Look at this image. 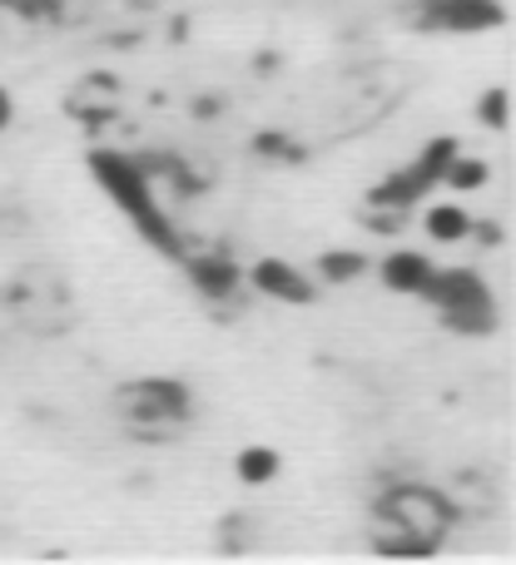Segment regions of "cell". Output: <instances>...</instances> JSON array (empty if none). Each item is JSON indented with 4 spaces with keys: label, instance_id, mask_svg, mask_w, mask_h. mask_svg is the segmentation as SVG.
Returning a JSON list of instances; mask_svg holds the SVG:
<instances>
[{
    "label": "cell",
    "instance_id": "obj_12",
    "mask_svg": "<svg viewBox=\"0 0 516 565\" xmlns=\"http://www.w3.org/2000/svg\"><path fill=\"white\" fill-rule=\"evenodd\" d=\"M278 471H283V461L273 447H244L234 457V477L244 487H268V481H278Z\"/></svg>",
    "mask_w": 516,
    "mask_h": 565
},
{
    "label": "cell",
    "instance_id": "obj_4",
    "mask_svg": "<svg viewBox=\"0 0 516 565\" xmlns=\"http://www.w3.org/2000/svg\"><path fill=\"white\" fill-rule=\"evenodd\" d=\"M372 521H392V526L442 546V536H447L452 521H457V507H452L447 491L428 487V481H392V487L378 491V501H372Z\"/></svg>",
    "mask_w": 516,
    "mask_h": 565
},
{
    "label": "cell",
    "instance_id": "obj_16",
    "mask_svg": "<svg viewBox=\"0 0 516 565\" xmlns=\"http://www.w3.org/2000/svg\"><path fill=\"white\" fill-rule=\"evenodd\" d=\"M477 125H487V129H507L512 125V95H507V85H497V89H487V95L477 99Z\"/></svg>",
    "mask_w": 516,
    "mask_h": 565
},
{
    "label": "cell",
    "instance_id": "obj_5",
    "mask_svg": "<svg viewBox=\"0 0 516 565\" xmlns=\"http://www.w3.org/2000/svg\"><path fill=\"white\" fill-rule=\"evenodd\" d=\"M408 25L422 35H482L507 25L502 0H418L408 6Z\"/></svg>",
    "mask_w": 516,
    "mask_h": 565
},
{
    "label": "cell",
    "instance_id": "obj_17",
    "mask_svg": "<svg viewBox=\"0 0 516 565\" xmlns=\"http://www.w3.org/2000/svg\"><path fill=\"white\" fill-rule=\"evenodd\" d=\"M10 125H15V99H10V89L0 85V135H6Z\"/></svg>",
    "mask_w": 516,
    "mask_h": 565
},
{
    "label": "cell",
    "instance_id": "obj_3",
    "mask_svg": "<svg viewBox=\"0 0 516 565\" xmlns=\"http://www.w3.org/2000/svg\"><path fill=\"white\" fill-rule=\"evenodd\" d=\"M422 302L438 308V318L462 338H487L497 332V298L477 268H432L428 288L418 292Z\"/></svg>",
    "mask_w": 516,
    "mask_h": 565
},
{
    "label": "cell",
    "instance_id": "obj_6",
    "mask_svg": "<svg viewBox=\"0 0 516 565\" xmlns=\"http://www.w3.org/2000/svg\"><path fill=\"white\" fill-rule=\"evenodd\" d=\"M244 282L254 292H263V298L273 302H288V308H308V302H318V282H313L303 268H293L288 258H259L254 268L244 274Z\"/></svg>",
    "mask_w": 516,
    "mask_h": 565
},
{
    "label": "cell",
    "instance_id": "obj_15",
    "mask_svg": "<svg viewBox=\"0 0 516 565\" xmlns=\"http://www.w3.org/2000/svg\"><path fill=\"white\" fill-rule=\"evenodd\" d=\"M442 184L462 189V194H472V189L487 184V159H467V154H452V164L442 169Z\"/></svg>",
    "mask_w": 516,
    "mask_h": 565
},
{
    "label": "cell",
    "instance_id": "obj_7",
    "mask_svg": "<svg viewBox=\"0 0 516 565\" xmlns=\"http://www.w3.org/2000/svg\"><path fill=\"white\" fill-rule=\"evenodd\" d=\"M179 264H185L189 282H194V292L204 302H239V292H244V268L229 254H189L185 248Z\"/></svg>",
    "mask_w": 516,
    "mask_h": 565
},
{
    "label": "cell",
    "instance_id": "obj_9",
    "mask_svg": "<svg viewBox=\"0 0 516 565\" xmlns=\"http://www.w3.org/2000/svg\"><path fill=\"white\" fill-rule=\"evenodd\" d=\"M432 268L438 264H432L428 254H418V248H392V254L378 264V278H382V288L398 292V298H418V292L428 288Z\"/></svg>",
    "mask_w": 516,
    "mask_h": 565
},
{
    "label": "cell",
    "instance_id": "obj_13",
    "mask_svg": "<svg viewBox=\"0 0 516 565\" xmlns=\"http://www.w3.org/2000/svg\"><path fill=\"white\" fill-rule=\"evenodd\" d=\"M362 274H368V258L358 248H328V254H318V282L343 288V282H358Z\"/></svg>",
    "mask_w": 516,
    "mask_h": 565
},
{
    "label": "cell",
    "instance_id": "obj_2",
    "mask_svg": "<svg viewBox=\"0 0 516 565\" xmlns=\"http://www.w3.org/2000/svg\"><path fill=\"white\" fill-rule=\"evenodd\" d=\"M115 412L135 437L145 441H169L179 427L194 417V392L179 377H135L115 392Z\"/></svg>",
    "mask_w": 516,
    "mask_h": 565
},
{
    "label": "cell",
    "instance_id": "obj_10",
    "mask_svg": "<svg viewBox=\"0 0 516 565\" xmlns=\"http://www.w3.org/2000/svg\"><path fill=\"white\" fill-rule=\"evenodd\" d=\"M432 189H438V184H432V179L418 169V159H412V164L392 169V174L382 179L378 189H372L368 204H378V209H398V214H408V209H418L422 199L432 194Z\"/></svg>",
    "mask_w": 516,
    "mask_h": 565
},
{
    "label": "cell",
    "instance_id": "obj_8",
    "mask_svg": "<svg viewBox=\"0 0 516 565\" xmlns=\"http://www.w3.org/2000/svg\"><path fill=\"white\" fill-rule=\"evenodd\" d=\"M65 109L75 119H85V125H105V119L119 115V79L105 75V70H95V75H85L75 89H70Z\"/></svg>",
    "mask_w": 516,
    "mask_h": 565
},
{
    "label": "cell",
    "instance_id": "obj_14",
    "mask_svg": "<svg viewBox=\"0 0 516 565\" xmlns=\"http://www.w3.org/2000/svg\"><path fill=\"white\" fill-rule=\"evenodd\" d=\"M422 228H428L438 244H462V238H467V228H472V214L462 204H432L428 218H422Z\"/></svg>",
    "mask_w": 516,
    "mask_h": 565
},
{
    "label": "cell",
    "instance_id": "obj_1",
    "mask_svg": "<svg viewBox=\"0 0 516 565\" xmlns=\"http://www.w3.org/2000/svg\"><path fill=\"white\" fill-rule=\"evenodd\" d=\"M89 174H95V184L109 194V204L119 209V214L135 224V234L145 238L155 254L165 258H185V238H179L175 218L165 214V204H159L155 184H149V174L139 169L135 154H119V149H95L89 154Z\"/></svg>",
    "mask_w": 516,
    "mask_h": 565
},
{
    "label": "cell",
    "instance_id": "obj_11",
    "mask_svg": "<svg viewBox=\"0 0 516 565\" xmlns=\"http://www.w3.org/2000/svg\"><path fill=\"white\" fill-rule=\"evenodd\" d=\"M372 551L388 556V561H422L438 546L422 541V536H412V531H402V526H392V521H372Z\"/></svg>",
    "mask_w": 516,
    "mask_h": 565
}]
</instances>
